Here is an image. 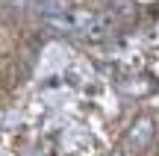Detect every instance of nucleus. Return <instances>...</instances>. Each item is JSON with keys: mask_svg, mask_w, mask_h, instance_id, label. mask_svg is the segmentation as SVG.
Masks as SVG:
<instances>
[{"mask_svg": "<svg viewBox=\"0 0 159 156\" xmlns=\"http://www.w3.org/2000/svg\"><path fill=\"white\" fill-rule=\"evenodd\" d=\"M30 9L50 29L65 33V35H77V38H85V41H103L115 33V18L83 9L71 0H30Z\"/></svg>", "mask_w": 159, "mask_h": 156, "instance_id": "f257e3e1", "label": "nucleus"}]
</instances>
